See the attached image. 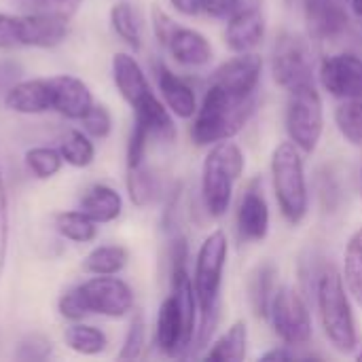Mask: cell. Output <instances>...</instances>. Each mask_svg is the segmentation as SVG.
Returning <instances> with one entry per match:
<instances>
[{
    "instance_id": "1",
    "label": "cell",
    "mask_w": 362,
    "mask_h": 362,
    "mask_svg": "<svg viewBox=\"0 0 362 362\" xmlns=\"http://www.w3.org/2000/svg\"><path fill=\"white\" fill-rule=\"evenodd\" d=\"M229 261V240L223 229L212 231L199 244L193 269V288L199 305V325L193 350H204L216 333L221 320V293Z\"/></svg>"
},
{
    "instance_id": "2",
    "label": "cell",
    "mask_w": 362,
    "mask_h": 362,
    "mask_svg": "<svg viewBox=\"0 0 362 362\" xmlns=\"http://www.w3.org/2000/svg\"><path fill=\"white\" fill-rule=\"evenodd\" d=\"M314 301L329 346L339 354H354L358 348V329L352 305L354 299L335 265L325 263L314 286Z\"/></svg>"
},
{
    "instance_id": "3",
    "label": "cell",
    "mask_w": 362,
    "mask_h": 362,
    "mask_svg": "<svg viewBox=\"0 0 362 362\" xmlns=\"http://www.w3.org/2000/svg\"><path fill=\"white\" fill-rule=\"evenodd\" d=\"M255 112L257 95L240 98L208 83L191 123V140L195 146H212L223 140H233L250 123Z\"/></svg>"
},
{
    "instance_id": "4",
    "label": "cell",
    "mask_w": 362,
    "mask_h": 362,
    "mask_svg": "<svg viewBox=\"0 0 362 362\" xmlns=\"http://www.w3.org/2000/svg\"><path fill=\"white\" fill-rule=\"evenodd\" d=\"M246 170V155L240 144L223 140L210 146L202 163L199 197L208 218H223L233 202L235 185Z\"/></svg>"
},
{
    "instance_id": "5",
    "label": "cell",
    "mask_w": 362,
    "mask_h": 362,
    "mask_svg": "<svg viewBox=\"0 0 362 362\" xmlns=\"http://www.w3.org/2000/svg\"><path fill=\"white\" fill-rule=\"evenodd\" d=\"M269 174L282 218L293 227L301 225L310 212V185L303 153L291 140L276 144L272 151Z\"/></svg>"
},
{
    "instance_id": "6",
    "label": "cell",
    "mask_w": 362,
    "mask_h": 362,
    "mask_svg": "<svg viewBox=\"0 0 362 362\" xmlns=\"http://www.w3.org/2000/svg\"><path fill=\"white\" fill-rule=\"evenodd\" d=\"M288 91L284 129L288 140L303 153H316L325 134V102L316 81L299 83Z\"/></svg>"
},
{
    "instance_id": "7",
    "label": "cell",
    "mask_w": 362,
    "mask_h": 362,
    "mask_svg": "<svg viewBox=\"0 0 362 362\" xmlns=\"http://www.w3.org/2000/svg\"><path fill=\"white\" fill-rule=\"evenodd\" d=\"M267 320L272 322V329L278 339L286 346L301 350L310 346L314 337L308 295L297 286H278Z\"/></svg>"
},
{
    "instance_id": "8",
    "label": "cell",
    "mask_w": 362,
    "mask_h": 362,
    "mask_svg": "<svg viewBox=\"0 0 362 362\" xmlns=\"http://www.w3.org/2000/svg\"><path fill=\"white\" fill-rule=\"evenodd\" d=\"M272 76L282 89H291L299 83L314 81V57L310 40L297 32L282 30L276 36L272 49Z\"/></svg>"
},
{
    "instance_id": "9",
    "label": "cell",
    "mask_w": 362,
    "mask_h": 362,
    "mask_svg": "<svg viewBox=\"0 0 362 362\" xmlns=\"http://www.w3.org/2000/svg\"><path fill=\"white\" fill-rule=\"evenodd\" d=\"M78 288L89 314L104 318H125L134 312V291L125 280L117 276H93L78 284Z\"/></svg>"
},
{
    "instance_id": "10",
    "label": "cell",
    "mask_w": 362,
    "mask_h": 362,
    "mask_svg": "<svg viewBox=\"0 0 362 362\" xmlns=\"http://www.w3.org/2000/svg\"><path fill=\"white\" fill-rule=\"evenodd\" d=\"M318 83L339 102L362 100V57L350 51L322 57L318 66Z\"/></svg>"
},
{
    "instance_id": "11",
    "label": "cell",
    "mask_w": 362,
    "mask_h": 362,
    "mask_svg": "<svg viewBox=\"0 0 362 362\" xmlns=\"http://www.w3.org/2000/svg\"><path fill=\"white\" fill-rule=\"evenodd\" d=\"M263 57L255 51L248 53H233L227 62H223L212 74L210 81L212 85L240 95V98H252L257 95V89L263 78Z\"/></svg>"
},
{
    "instance_id": "12",
    "label": "cell",
    "mask_w": 362,
    "mask_h": 362,
    "mask_svg": "<svg viewBox=\"0 0 362 362\" xmlns=\"http://www.w3.org/2000/svg\"><path fill=\"white\" fill-rule=\"evenodd\" d=\"M272 212L263 182L255 178L242 193L235 210V231L244 244H259L269 235Z\"/></svg>"
},
{
    "instance_id": "13",
    "label": "cell",
    "mask_w": 362,
    "mask_h": 362,
    "mask_svg": "<svg viewBox=\"0 0 362 362\" xmlns=\"http://www.w3.org/2000/svg\"><path fill=\"white\" fill-rule=\"evenodd\" d=\"M155 346L161 354H165L170 358L187 356L193 350V337L185 325V316L180 312V305L172 293L161 301L159 312H157Z\"/></svg>"
},
{
    "instance_id": "14",
    "label": "cell",
    "mask_w": 362,
    "mask_h": 362,
    "mask_svg": "<svg viewBox=\"0 0 362 362\" xmlns=\"http://www.w3.org/2000/svg\"><path fill=\"white\" fill-rule=\"evenodd\" d=\"M267 32V19L261 6H240L229 19L225 28V45L233 53L255 51Z\"/></svg>"
},
{
    "instance_id": "15",
    "label": "cell",
    "mask_w": 362,
    "mask_h": 362,
    "mask_svg": "<svg viewBox=\"0 0 362 362\" xmlns=\"http://www.w3.org/2000/svg\"><path fill=\"white\" fill-rule=\"evenodd\" d=\"M301 11L308 34L316 40L337 38L350 25V15L344 0H305Z\"/></svg>"
},
{
    "instance_id": "16",
    "label": "cell",
    "mask_w": 362,
    "mask_h": 362,
    "mask_svg": "<svg viewBox=\"0 0 362 362\" xmlns=\"http://www.w3.org/2000/svg\"><path fill=\"white\" fill-rule=\"evenodd\" d=\"M163 47L168 49L172 59L185 68H204L214 57V49L208 36L195 28H187L180 23L174 25Z\"/></svg>"
},
{
    "instance_id": "17",
    "label": "cell",
    "mask_w": 362,
    "mask_h": 362,
    "mask_svg": "<svg viewBox=\"0 0 362 362\" xmlns=\"http://www.w3.org/2000/svg\"><path fill=\"white\" fill-rule=\"evenodd\" d=\"M155 76H157V87L161 93L163 104L170 108V112L176 119H193L199 102H197V93L195 89L176 72H172L165 64H157L155 66Z\"/></svg>"
},
{
    "instance_id": "18",
    "label": "cell",
    "mask_w": 362,
    "mask_h": 362,
    "mask_svg": "<svg viewBox=\"0 0 362 362\" xmlns=\"http://www.w3.org/2000/svg\"><path fill=\"white\" fill-rule=\"evenodd\" d=\"M53 91V110L66 119L81 121L87 110L95 104L93 95L81 78L72 74H57L49 78Z\"/></svg>"
},
{
    "instance_id": "19",
    "label": "cell",
    "mask_w": 362,
    "mask_h": 362,
    "mask_svg": "<svg viewBox=\"0 0 362 362\" xmlns=\"http://www.w3.org/2000/svg\"><path fill=\"white\" fill-rule=\"evenodd\" d=\"M4 106L17 115H42L53 110V91L49 78L17 81L4 91Z\"/></svg>"
},
{
    "instance_id": "20",
    "label": "cell",
    "mask_w": 362,
    "mask_h": 362,
    "mask_svg": "<svg viewBox=\"0 0 362 362\" xmlns=\"http://www.w3.org/2000/svg\"><path fill=\"white\" fill-rule=\"evenodd\" d=\"M112 81H115L119 95L129 106H134L138 100H142L146 93L153 91L142 66L138 64V59L132 53L119 51L112 55Z\"/></svg>"
},
{
    "instance_id": "21",
    "label": "cell",
    "mask_w": 362,
    "mask_h": 362,
    "mask_svg": "<svg viewBox=\"0 0 362 362\" xmlns=\"http://www.w3.org/2000/svg\"><path fill=\"white\" fill-rule=\"evenodd\" d=\"M278 274H280L278 265L269 259L257 263L248 274V280H246L248 305L252 314L261 320L269 318V308L278 291Z\"/></svg>"
},
{
    "instance_id": "22",
    "label": "cell",
    "mask_w": 362,
    "mask_h": 362,
    "mask_svg": "<svg viewBox=\"0 0 362 362\" xmlns=\"http://www.w3.org/2000/svg\"><path fill=\"white\" fill-rule=\"evenodd\" d=\"M134 121L146 127L151 138H157L161 142H172L176 138V123L170 108L155 95V91L146 93L142 100H138L134 106Z\"/></svg>"
},
{
    "instance_id": "23",
    "label": "cell",
    "mask_w": 362,
    "mask_h": 362,
    "mask_svg": "<svg viewBox=\"0 0 362 362\" xmlns=\"http://www.w3.org/2000/svg\"><path fill=\"white\" fill-rule=\"evenodd\" d=\"M250 333L246 320H235L206 350L204 358L212 362H242L248 356Z\"/></svg>"
},
{
    "instance_id": "24",
    "label": "cell",
    "mask_w": 362,
    "mask_h": 362,
    "mask_svg": "<svg viewBox=\"0 0 362 362\" xmlns=\"http://www.w3.org/2000/svg\"><path fill=\"white\" fill-rule=\"evenodd\" d=\"M81 212H85L91 221L98 225L112 223L123 212V199L121 193L108 185H93L81 199Z\"/></svg>"
},
{
    "instance_id": "25",
    "label": "cell",
    "mask_w": 362,
    "mask_h": 362,
    "mask_svg": "<svg viewBox=\"0 0 362 362\" xmlns=\"http://www.w3.org/2000/svg\"><path fill=\"white\" fill-rule=\"evenodd\" d=\"M129 252L117 244L95 246L83 261V269L91 276H117L125 269Z\"/></svg>"
},
{
    "instance_id": "26",
    "label": "cell",
    "mask_w": 362,
    "mask_h": 362,
    "mask_svg": "<svg viewBox=\"0 0 362 362\" xmlns=\"http://www.w3.org/2000/svg\"><path fill=\"white\" fill-rule=\"evenodd\" d=\"M64 344L83 356H98L108 348V337L102 329L85 322H72L64 333Z\"/></svg>"
},
{
    "instance_id": "27",
    "label": "cell",
    "mask_w": 362,
    "mask_h": 362,
    "mask_svg": "<svg viewBox=\"0 0 362 362\" xmlns=\"http://www.w3.org/2000/svg\"><path fill=\"white\" fill-rule=\"evenodd\" d=\"M341 276H344L346 288L352 295L354 303L362 308V227H358L350 235V240L346 244Z\"/></svg>"
},
{
    "instance_id": "28",
    "label": "cell",
    "mask_w": 362,
    "mask_h": 362,
    "mask_svg": "<svg viewBox=\"0 0 362 362\" xmlns=\"http://www.w3.org/2000/svg\"><path fill=\"white\" fill-rule=\"evenodd\" d=\"M110 25L115 34L134 51H140L142 47V23L138 11L127 2L121 0L110 8Z\"/></svg>"
},
{
    "instance_id": "29",
    "label": "cell",
    "mask_w": 362,
    "mask_h": 362,
    "mask_svg": "<svg viewBox=\"0 0 362 362\" xmlns=\"http://www.w3.org/2000/svg\"><path fill=\"white\" fill-rule=\"evenodd\" d=\"M55 229L62 238L74 244H89L98 235V223L81 210L59 212L55 216Z\"/></svg>"
},
{
    "instance_id": "30",
    "label": "cell",
    "mask_w": 362,
    "mask_h": 362,
    "mask_svg": "<svg viewBox=\"0 0 362 362\" xmlns=\"http://www.w3.org/2000/svg\"><path fill=\"white\" fill-rule=\"evenodd\" d=\"M333 121L348 144L362 148V100H341L333 112Z\"/></svg>"
},
{
    "instance_id": "31",
    "label": "cell",
    "mask_w": 362,
    "mask_h": 362,
    "mask_svg": "<svg viewBox=\"0 0 362 362\" xmlns=\"http://www.w3.org/2000/svg\"><path fill=\"white\" fill-rule=\"evenodd\" d=\"M57 151L62 159L72 168H87L95 159V146L91 142V136H87L83 129H70L59 142Z\"/></svg>"
},
{
    "instance_id": "32",
    "label": "cell",
    "mask_w": 362,
    "mask_h": 362,
    "mask_svg": "<svg viewBox=\"0 0 362 362\" xmlns=\"http://www.w3.org/2000/svg\"><path fill=\"white\" fill-rule=\"evenodd\" d=\"M127 193H129L132 204L138 208L148 206L157 197L159 182L146 163H142L138 168H127Z\"/></svg>"
},
{
    "instance_id": "33",
    "label": "cell",
    "mask_w": 362,
    "mask_h": 362,
    "mask_svg": "<svg viewBox=\"0 0 362 362\" xmlns=\"http://www.w3.org/2000/svg\"><path fill=\"white\" fill-rule=\"evenodd\" d=\"M25 165L38 180H49L59 174L64 159L57 148L51 146H34L25 153Z\"/></svg>"
},
{
    "instance_id": "34",
    "label": "cell",
    "mask_w": 362,
    "mask_h": 362,
    "mask_svg": "<svg viewBox=\"0 0 362 362\" xmlns=\"http://www.w3.org/2000/svg\"><path fill=\"white\" fill-rule=\"evenodd\" d=\"M144 344H146V322H144L142 312H136L129 322V329L125 333V339H123V346L119 352V361H138L142 356Z\"/></svg>"
},
{
    "instance_id": "35",
    "label": "cell",
    "mask_w": 362,
    "mask_h": 362,
    "mask_svg": "<svg viewBox=\"0 0 362 362\" xmlns=\"http://www.w3.org/2000/svg\"><path fill=\"white\" fill-rule=\"evenodd\" d=\"M25 47L23 15L0 13V51H11Z\"/></svg>"
},
{
    "instance_id": "36",
    "label": "cell",
    "mask_w": 362,
    "mask_h": 362,
    "mask_svg": "<svg viewBox=\"0 0 362 362\" xmlns=\"http://www.w3.org/2000/svg\"><path fill=\"white\" fill-rule=\"evenodd\" d=\"M81 125L87 136H91L95 140H104L112 132V117L104 104H93L87 110V115L81 119Z\"/></svg>"
},
{
    "instance_id": "37",
    "label": "cell",
    "mask_w": 362,
    "mask_h": 362,
    "mask_svg": "<svg viewBox=\"0 0 362 362\" xmlns=\"http://www.w3.org/2000/svg\"><path fill=\"white\" fill-rule=\"evenodd\" d=\"M51 352H53V344H51L45 335L34 333V335H28V337L19 344L15 358L25 362L47 361V358L51 356Z\"/></svg>"
},
{
    "instance_id": "38",
    "label": "cell",
    "mask_w": 362,
    "mask_h": 362,
    "mask_svg": "<svg viewBox=\"0 0 362 362\" xmlns=\"http://www.w3.org/2000/svg\"><path fill=\"white\" fill-rule=\"evenodd\" d=\"M57 310H59V314H62L66 320H70V322H81L85 316H89V310H87V305H85V299H83L78 286L66 291V293L59 297Z\"/></svg>"
},
{
    "instance_id": "39",
    "label": "cell",
    "mask_w": 362,
    "mask_h": 362,
    "mask_svg": "<svg viewBox=\"0 0 362 362\" xmlns=\"http://www.w3.org/2000/svg\"><path fill=\"white\" fill-rule=\"evenodd\" d=\"M6 252H8V197H6V185L0 165V278L6 267Z\"/></svg>"
},
{
    "instance_id": "40",
    "label": "cell",
    "mask_w": 362,
    "mask_h": 362,
    "mask_svg": "<svg viewBox=\"0 0 362 362\" xmlns=\"http://www.w3.org/2000/svg\"><path fill=\"white\" fill-rule=\"evenodd\" d=\"M34 11H47V13H57L64 17H72L76 8L81 6V0H28Z\"/></svg>"
},
{
    "instance_id": "41",
    "label": "cell",
    "mask_w": 362,
    "mask_h": 362,
    "mask_svg": "<svg viewBox=\"0 0 362 362\" xmlns=\"http://www.w3.org/2000/svg\"><path fill=\"white\" fill-rule=\"evenodd\" d=\"M242 6V0H206V15L212 19H229L238 8Z\"/></svg>"
},
{
    "instance_id": "42",
    "label": "cell",
    "mask_w": 362,
    "mask_h": 362,
    "mask_svg": "<svg viewBox=\"0 0 362 362\" xmlns=\"http://www.w3.org/2000/svg\"><path fill=\"white\" fill-rule=\"evenodd\" d=\"M151 21H153V32H155L157 40L163 45V42L168 40L170 32L174 30L176 21H174L165 11H161L159 6H155V8H153V17H151Z\"/></svg>"
},
{
    "instance_id": "43",
    "label": "cell",
    "mask_w": 362,
    "mask_h": 362,
    "mask_svg": "<svg viewBox=\"0 0 362 362\" xmlns=\"http://www.w3.org/2000/svg\"><path fill=\"white\" fill-rule=\"evenodd\" d=\"M261 361H272V362H284V361H301V358H308L299 352V348H293V346H278V348H272L267 350L265 354L259 356Z\"/></svg>"
},
{
    "instance_id": "44",
    "label": "cell",
    "mask_w": 362,
    "mask_h": 362,
    "mask_svg": "<svg viewBox=\"0 0 362 362\" xmlns=\"http://www.w3.org/2000/svg\"><path fill=\"white\" fill-rule=\"evenodd\" d=\"M168 2L176 13L185 17H197L206 13V0H168Z\"/></svg>"
},
{
    "instance_id": "45",
    "label": "cell",
    "mask_w": 362,
    "mask_h": 362,
    "mask_svg": "<svg viewBox=\"0 0 362 362\" xmlns=\"http://www.w3.org/2000/svg\"><path fill=\"white\" fill-rule=\"evenodd\" d=\"M21 68L15 62H0V91H6L11 85L19 81Z\"/></svg>"
},
{
    "instance_id": "46",
    "label": "cell",
    "mask_w": 362,
    "mask_h": 362,
    "mask_svg": "<svg viewBox=\"0 0 362 362\" xmlns=\"http://www.w3.org/2000/svg\"><path fill=\"white\" fill-rule=\"evenodd\" d=\"M350 6L356 17H362V0H350Z\"/></svg>"
},
{
    "instance_id": "47",
    "label": "cell",
    "mask_w": 362,
    "mask_h": 362,
    "mask_svg": "<svg viewBox=\"0 0 362 362\" xmlns=\"http://www.w3.org/2000/svg\"><path fill=\"white\" fill-rule=\"evenodd\" d=\"M242 4H244V6H261V8H263L265 0H242Z\"/></svg>"
},
{
    "instance_id": "48",
    "label": "cell",
    "mask_w": 362,
    "mask_h": 362,
    "mask_svg": "<svg viewBox=\"0 0 362 362\" xmlns=\"http://www.w3.org/2000/svg\"><path fill=\"white\" fill-rule=\"evenodd\" d=\"M284 2H286V4H288L291 8H301L305 0H284Z\"/></svg>"
},
{
    "instance_id": "49",
    "label": "cell",
    "mask_w": 362,
    "mask_h": 362,
    "mask_svg": "<svg viewBox=\"0 0 362 362\" xmlns=\"http://www.w3.org/2000/svg\"><path fill=\"white\" fill-rule=\"evenodd\" d=\"M356 358H358V361H362V352H358V354H356Z\"/></svg>"
},
{
    "instance_id": "50",
    "label": "cell",
    "mask_w": 362,
    "mask_h": 362,
    "mask_svg": "<svg viewBox=\"0 0 362 362\" xmlns=\"http://www.w3.org/2000/svg\"><path fill=\"white\" fill-rule=\"evenodd\" d=\"M361 182H362V168H361Z\"/></svg>"
}]
</instances>
